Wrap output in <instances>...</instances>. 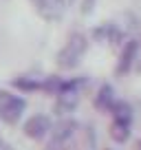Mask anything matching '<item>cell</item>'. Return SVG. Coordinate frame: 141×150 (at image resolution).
I'll list each match as a JSON object with an SVG mask.
<instances>
[{
    "mask_svg": "<svg viewBox=\"0 0 141 150\" xmlns=\"http://www.w3.org/2000/svg\"><path fill=\"white\" fill-rule=\"evenodd\" d=\"M86 47H88V40H86L84 33H73L68 38V42L64 44V49L60 51V55H57L60 69H73V66H77V62L86 53Z\"/></svg>",
    "mask_w": 141,
    "mask_h": 150,
    "instance_id": "cell-1",
    "label": "cell"
},
{
    "mask_svg": "<svg viewBox=\"0 0 141 150\" xmlns=\"http://www.w3.org/2000/svg\"><path fill=\"white\" fill-rule=\"evenodd\" d=\"M139 69H141V62H139Z\"/></svg>",
    "mask_w": 141,
    "mask_h": 150,
    "instance_id": "cell-11",
    "label": "cell"
},
{
    "mask_svg": "<svg viewBox=\"0 0 141 150\" xmlns=\"http://www.w3.org/2000/svg\"><path fill=\"white\" fill-rule=\"evenodd\" d=\"M75 128H77V124L70 122V119L57 124V126L53 128V132H51V139H49V148L47 150H66V146L70 144V139L75 135Z\"/></svg>",
    "mask_w": 141,
    "mask_h": 150,
    "instance_id": "cell-3",
    "label": "cell"
},
{
    "mask_svg": "<svg viewBox=\"0 0 141 150\" xmlns=\"http://www.w3.org/2000/svg\"><path fill=\"white\" fill-rule=\"evenodd\" d=\"M51 130V119L47 115H33L27 124H24V132L31 139H42L47 132Z\"/></svg>",
    "mask_w": 141,
    "mask_h": 150,
    "instance_id": "cell-5",
    "label": "cell"
},
{
    "mask_svg": "<svg viewBox=\"0 0 141 150\" xmlns=\"http://www.w3.org/2000/svg\"><path fill=\"white\" fill-rule=\"evenodd\" d=\"M139 146H141V144H139Z\"/></svg>",
    "mask_w": 141,
    "mask_h": 150,
    "instance_id": "cell-12",
    "label": "cell"
},
{
    "mask_svg": "<svg viewBox=\"0 0 141 150\" xmlns=\"http://www.w3.org/2000/svg\"><path fill=\"white\" fill-rule=\"evenodd\" d=\"M110 135L115 141H126L130 137V122H123V119H115V124L110 126Z\"/></svg>",
    "mask_w": 141,
    "mask_h": 150,
    "instance_id": "cell-8",
    "label": "cell"
},
{
    "mask_svg": "<svg viewBox=\"0 0 141 150\" xmlns=\"http://www.w3.org/2000/svg\"><path fill=\"white\" fill-rule=\"evenodd\" d=\"M64 7H66V0H38V9L44 18L49 20H55L64 13Z\"/></svg>",
    "mask_w": 141,
    "mask_h": 150,
    "instance_id": "cell-7",
    "label": "cell"
},
{
    "mask_svg": "<svg viewBox=\"0 0 141 150\" xmlns=\"http://www.w3.org/2000/svg\"><path fill=\"white\" fill-rule=\"evenodd\" d=\"M113 110H115V119H123V122H130V106H128L126 102H115Z\"/></svg>",
    "mask_w": 141,
    "mask_h": 150,
    "instance_id": "cell-10",
    "label": "cell"
},
{
    "mask_svg": "<svg viewBox=\"0 0 141 150\" xmlns=\"http://www.w3.org/2000/svg\"><path fill=\"white\" fill-rule=\"evenodd\" d=\"M24 106H27V102H24L22 97L11 95V93H7V91H0V119H2V122L16 124L22 117Z\"/></svg>",
    "mask_w": 141,
    "mask_h": 150,
    "instance_id": "cell-2",
    "label": "cell"
},
{
    "mask_svg": "<svg viewBox=\"0 0 141 150\" xmlns=\"http://www.w3.org/2000/svg\"><path fill=\"white\" fill-rule=\"evenodd\" d=\"M97 108H113L115 106V95H113V88L108 84H104L97 93V99H95Z\"/></svg>",
    "mask_w": 141,
    "mask_h": 150,
    "instance_id": "cell-9",
    "label": "cell"
},
{
    "mask_svg": "<svg viewBox=\"0 0 141 150\" xmlns=\"http://www.w3.org/2000/svg\"><path fill=\"white\" fill-rule=\"evenodd\" d=\"M137 51H139L137 40H128L126 47H123V51H121V57H119L117 73H128V71H130V66L135 64V60H137Z\"/></svg>",
    "mask_w": 141,
    "mask_h": 150,
    "instance_id": "cell-6",
    "label": "cell"
},
{
    "mask_svg": "<svg viewBox=\"0 0 141 150\" xmlns=\"http://www.w3.org/2000/svg\"><path fill=\"white\" fill-rule=\"evenodd\" d=\"M77 102H80V95H77L75 91V84L70 82V84H64L60 91V95H57V104H55V110L60 112H70L73 108L77 106Z\"/></svg>",
    "mask_w": 141,
    "mask_h": 150,
    "instance_id": "cell-4",
    "label": "cell"
}]
</instances>
